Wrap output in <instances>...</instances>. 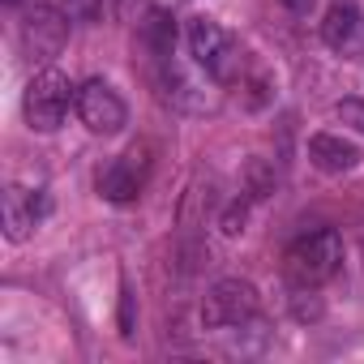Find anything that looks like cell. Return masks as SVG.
Returning <instances> with one entry per match:
<instances>
[{"label":"cell","instance_id":"cell-3","mask_svg":"<svg viewBox=\"0 0 364 364\" xmlns=\"http://www.w3.org/2000/svg\"><path fill=\"white\" fill-rule=\"evenodd\" d=\"M185 35H189V52L206 69V77H215L219 86H232L240 77V48L215 18H189Z\"/></svg>","mask_w":364,"mask_h":364},{"label":"cell","instance_id":"cell-5","mask_svg":"<svg viewBox=\"0 0 364 364\" xmlns=\"http://www.w3.org/2000/svg\"><path fill=\"white\" fill-rule=\"evenodd\" d=\"M77 116H82V124L90 129V133H99V137H116L124 124H129V107H124V99L107 86V82H86V86H77Z\"/></svg>","mask_w":364,"mask_h":364},{"label":"cell","instance_id":"cell-8","mask_svg":"<svg viewBox=\"0 0 364 364\" xmlns=\"http://www.w3.org/2000/svg\"><path fill=\"white\" fill-rule=\"evenodd\" d=\"M43 215H48V198H43V193L18 189V185H9V189H5V202H0V219H5V240H14V245L31 240Z\"/></svg>","mask_w":364,"mask_h":364},{"label":"cell","instance_id":"cell-2","mask_svg":"<svg viewBox=\"0 0 364 364\" xmlns=\"http://www.w3.org/2000/svg\"><path fill=\"white\" fill-rule=\"evenodd\" d=\"M69 107H77V86L60 73V69H39L22 95V112H26V124L35 133H52L65 124Z\"/></svg>","mask_w":364,"mask_h":364},{"label":"cell","instance_id":"cell-7","mask_svg":"<svg viewBox=\"0 0 364 364\" xmlns=\"http://www.w3.org/2000/svg\"><path fill=\"white\" fill-rule=\"evenodd\" d=\"M65 43H69V18H65V14L39 5V9L22 22V48H26L35 60H52V56H60Z\"/></svg>","mask_w":364,"mask_h":364},{"label":"cell","instance_id":"cell-11","mask_svg":"<svg viewBox=\"0 0 364 364\" xmlns=\"http://www.w3.org/2000/svg\"><path fill=\"white\" fill-rule=\"evenodd\" d=\"M245 193H249L253 202H262V198L274 193V171H270L262 159H249V167H245Z\"/></svg>","mask_w":364,"mask_h":364},{"label":"cell","instance_id":"cell-1","mask_svg":"<svg viewBox=\"0 0 364 364\" xmlns=\"http://www.w3.org/2000/svg\"><path fill=\"white\" fill-rule=\"evenodd\" d=\"M338 266H343V236L334 228H317V232L300 236L283 257V270H287L291 287H300V291L330 283L338 274Z\"/></svg>","mask_w":364,"mask_h":364},{"label":"cell","instance_id":"cell-4","mask_svg":"<svg viewBox=\"0 0 364 364\" xmlns=\"http://www.w3.org/2000/svg\"><path fill=\"white\" fill-rule=\"evenodd\" d=\"M262 309V296L249 279H219L202 296V326L206 330H236L249 326Z\"/></svg>","mask_w":364,"mask_h":364},{"label":"cell","instance_id":"cell-13","mask_svg":"<svg viewBox=\"0 0 364 364\" xmlns=\"http://www.w3.org/2000/svg\"><path fill=\"white\" fill-rule=\"evenodd\" d=\"M334 116H338L343 124H351L355 133H364V99H338Z\"/></svg>","mask_w":364,"mask_h":364},{"label":"cell","instance_id":"cell-9","mask_svg":"<svg viewBox=\"0 0 364 364\" xmlns=\"http://www.w3.org/2000/svg\"><path fill=\"white\" fill-rule=\"evenodd\" d=\"M321 39L330 52H338L347 60L364 56V14L351 5H330L321 18Z\"/></svg>","mask_w":364,"mask_h":364},{"label":"cell","instance_id":"cell-10","mask_svg":"<svg viewBox=\"0 0 364 364\" xmlns=\"http://www.w3.org/2000/svg\"><path fill=\"white\" fill-rule=\"evenodd\" d=\"M309 163L326 176H343L360 163V150L351 141H343L338 133H313L309 137Z\"/></svg>","mask_w":364,"mask_h":364},{"label":"cell","instance_id":"cell-16","mask_svg":"<svg viewBox=\"0 0 364 364\" xmlns=\"http://www.w3.org/2000/svg\"><path fill=\"white\" fill-rule=\"evenodd\" d=\"M9 5H18V0H9Z\"/></svg>","mask_w":364,"mask_h":364},{"label":"cell","instance_id":"cell-12","mask_svg":"<svg viewBox=\"0 0 364 364\" xmlns=\"http://www.w3.org/2000/svg\"><path fill=\"white\" fill-rule=\"evenodd\" d=\"M249 202H253V198H240V202L228 206V215H223V223H219L223 236H240V232H245V223H249Z\"/></svg>","mask_w":364,"mask_h":364},{"label":"cell","instance_id":"cell-15","mask_svg":"<svg viewBox=\"0 0 364 364\" xmlns=\"http://www.w3.org/2000/svg\"><path fill=\"white\" fill-rule=\"evenodd\" d=\"M283 9H287V14H296V18H304V14L313 9V0H283Z\"/></svg>","mask_w":364,"mask_h":364},{"label":"cell","instance_id":"cell-6","mask_svg":"<svg viewBox=\"0 0 364 364\" xmlns=\"http://www.w3.org/2000/svg\"><path fill=\"white\" fill-rule=\"evenodd\" d=\"M150 176V150H124L120 159H112V167L99 176V193L116 206H129L141 198Z\"/></svg>","mask_w":364,"mask_h":364},{"label":"cell","instance_id":"cell-14","mask_svg":"<svg viewBox=\"0 0 364 364\" xmlns=\"http://www.w3.org/2000/svg\"><path fill=\"white\" fill-rule=\"evenodd\" d=\"M120 326H124V334H133V296L124 291V304H120Z\"/></svg>","mask_w":364,"mask_h":364}]
</instances>
